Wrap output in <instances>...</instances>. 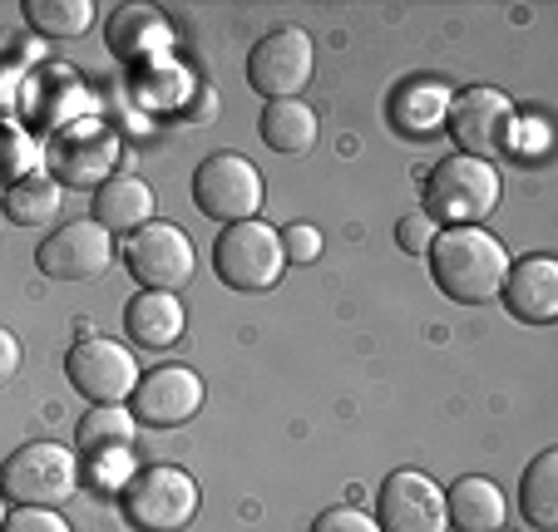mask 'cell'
Here are the masks:
<instances>
[{"instance_id": "cell-1", "label": "cell", "mask_w": 558, "mask_h": 532, "mask_svg": "<svg viewBox=\"0 0 558 532\" xmlns=\"http://www.w3.org/2000/svg\"><path fill=\"white\" fill-rule=\"evenodd\" d=\"M430 276L454 306H489L509 276V251L485 227H445L430 242Z\"/></svg>"}, {"instance_id": "cell-2", "label": "cell", "mask_w": 558, "mask_h": 532, "mask_svg": "<svg viewBox=\"0 0 558 532\" xmlns=\"http://www.w3.org/2000/svg\"><path fill=\"white\" fill-rule=\"evenodd\" d=\"M499 198H505V183H499V168L485 158L450 153L425 173V218L445 227H485Z\"/></svg>"}, {"instance_id": "cell-3", "label": "cell", "mask_w": 558, "mask_h": 532, "mask_svg": "<svg viewBox=\"0 0 558 532\" xmlns=\"http://www.w3.org/2000/svg\"><path fill=\"white\" fill-rule=\"evenodd\" d=\"M198 483L193 473L173 469V463H148L119 488V508L134 532H183L198 518Z\"/></svg>"}, {"instance_id": "cell-4", "label": "cell", "mask_w": 558, "mask_h": 532, "mask_svg": "<svg viewBox=\"0 0 558 532\" xmlns=\"http://www.w3.org/2000/svg\"><path fill=\"white\" fill-rule=\"evenodd\" d=\"M80 488V459L64 444H25L0 463V498L15 508H60Z\"/></svg>"}, {"instance_id": "cell-5", "label": "cell", "mask_w": 558, "mask_h": 532, "mask_svg": "<svg viewBox=\"0 0 558 532\" xmlns=\"http://www.w3.org/2000/svg\"><path fill=\"white\" fill-rule=\"evenodd\" d=\"M282 232L267 227L263 218L253 222H232V227H222V237L213 242V272L222 276V286H232V292H272L277 282H282Z\"/></svg>"}, {"instance_id": "cell-6", "label": "cell", "mask_w": 558, "mask_h": 532, "mask_svg": "<svg viewBox=\"0 0 558 532\" xmlns=\"http://www.w3.org/2000/svg\"><path fill=\"white\" fill-rule=\"evenodd\" d=\"M514 99L495 84H470L450 99V114H445V134L460 144L464 158H485L495 163L499 153H509V134H514Z\"/></svg>"}, {"instance_id": "cell-7", "label": "cell", "mask_w": 558, "mask_h": 532, "mask_svg": "<svg viewBox=\"0 0 558 532\" xmlns=\"http://www.w3.org/2000/svg\"><path fill=\"white\" fill-rule=\"evenodd\" d=\"M263 173L253 168V158L243 153H213L198 163V173H193V202H198L203 218L222 222V227H232V222H253L257 212H263Z\"/></svg>"}, {"instance_id": "cell-8", "label": "cell", "mask_w": 558, "mask_h": 532, "mask_svg": "<svg viewBox=\"0 0 558 532\" xmlns=\"http://www.w3.org/2000/svg\"><path fill=\"white\" fill-rule=\"evenodd\" d=\"M64 375H70L74 395H85L89 405H129V395L138 389V360L124 341L109 335H85L74 341L64 355Z\"/></svg>"}, {"instance_id": "cell-9", "label": "cell", "mask_w": 558, "mask_h": 532, "mask_svg": "<svg viewBox=\"0 0 558 532\" xmlns=\"http://www.w3.org/2000/svg\"><path fill=\"white\" fill-rule=\"evenodd\" d=\"M124 267L144 292H179L198 272V251H193L189 232L173 222H148L124 242Z\"/></svg>"}, {"instance_id": "cell-10", "label": "cell", "mask_w": 558, "mask_h": 532, "mask_svg": "<svg viewBox=\"0 0 558 532\" xmlns=\"http://www.w3.org/2000/svg\"><path fill=\"white\" fill-rule=\"evenodd\" d=\"M119 168V138L99 119H80L70 124L50 148H45V173L60 188H99Z\"/></svg>"}, {"instance_id": "cell-11", "label": "cell", "mask_w": 558, "mask_h": 532, "mask_svg": "<svg viewBox=\"0 0 558 532\" xmlns=\"http://www.w3.org/2000/svg\"><path fill=\"white\" fill-rule=\"evenodd\" d=\"M316 74V45L306 30L282 25V30L263 35L247 54V84L272 104V99H296Z\"/></svg>"}, {"instance_id": "cell-12", "label": "cell", "mask_w": 558, "mask_h": 532, "mask_svg": "<svg viewBox=\"0 0 558 532\" xmlns=\"http://www.w3.org/2000/svg\"><path fill=\"white\" fill-rule=\"evenodd\" d=\"M35 261H40V272L50 276V282H95V276L109 272V261H114V237H109L95 218L60 222V227L40 242Z\"/></svg>"}, {"instance_id": "cell-13", "label": "cell", "mask_w": 558, "mask_h": 532, "mask_svg": "<svg viewBox=\"0 0 558 532\" xmlns=\"http://www.w3.org/2000/svg\"><path fill=\"white\" fill-rule=\"evenodd\" d=\"M208 389H203V375L189 366H158L148 375H138V389L129 395V415L148 429H179L189 424L203 409Z\"/></svg>"}, {"instance_id": "cell-14", "label": "cell", "mask_w": 558, "mask_h": 532, "mask_svg": "<svg viewBox=\"0 0 558 532\" xmlns=\"http://www.w3.org/2000/svg\"><path fill=\"white\" fill-rule=\"evenodd\" d=\"M376 528L380 532H450L440 483L425 479L421 469H396L380 483Z\"/></svg>"}, {"instance_id": "cell-15", "label": "cell", "mask_w": 558, "mask_h": 532, "mask_svg": "<svg viewBox=\"0 0 558 532\" xmlns=\"http://www.w3.org/2000/svg\"><path fill=\"white\" fill-rule=\"evenodd\" d=\"M499 301H505V311L524 325H554L558 321V257L534 251V257L509 261Z\"/></svg>"}, {"instance_id": "cell-16", "label": "cell", "mask_w": 558, "mask_h": 532, "mask_svg": "<svg viewBox=\"0 0 558 532\" xmlns=\"http://www.w3.org/2000/svg\"><path fill=\"white\" fill-rule=\"evenodd\" d=\"M450 89H445L440 79H411L401 84L396 95H390V128L401 138H411V144H425V138H435L445 128V114H450Z\"/></svg>"}, {"instance_id": "cell-17", "label": "cell", "mask_w": 558, "mask_h": 532, "mask_svg": "<svg viewBox=\"0 0 558 532\" xmlns=\"http://www.w3.org/2000/svg\"><path fill=\"white\" fill-rule=\"evenodd\" d=\"M89 218L109 232V237H134L138 227L154 222V188L134 173H114L109 183L95 188V208Z\"/></svg>"}, {"instance_id": "cell-18", "label": "cell", "mask_w": 558, "mask_h": 532, "mask_svg": "<svg viewBox=\"0 0 558 532\" xmlns=\"http://www.w3.org/2000/svg\"><path fill=\"white\" fill-rule=\"evenodd\" d=\"M509 518V503L499 493L495 479H480V473H464L445 488V522L454 532H499Z\"/></svg>"}, {"instance_id": "cell-19", "label": "cell", "mask_w": 558, "mask_h": 532, "mask_svg": "<svg viewBox=\"0 0 558 532\" xmlns=\"http://www.w3.org/2000/svg\"><path fill=\"white\" fill-rule=\"evenodd\" d=\"M183 325H189V311L173 292H138L134 301L124 306V335L144 350H169V345L183 341Z\"/></svg>"}, {"instance_id": "cell-20", "label": "cell", "mask_w": 558, "mask_h": 532, "mask_svg": "<svg viewBox=\"0 0 558 532\" xmlns=\"http://www.w3.org/2000/svg\"><path fill=\"white\" fill-rule=\"evenodd\" d=\"M322 134V119L306 99H272L263 109V144L272 153H306Z\"/></svg>"}, {"instance_id": "cell-21", "label": "cell", "mask_w": 558, "mask_h": 532, "mask_svg": "<svg viewBox=\"0 0 558 532\" xmlns=\"http://www.w3.org/2000/svg\"><path fill=\"white\" fill-rule=\"evenodd\" d=\"M60 198H64L60 183H54L45 168H35V173L15 177L11 188H5V202H0V212H5L15 227H45V222L60 218Z\"/></svg>"}, {"instance_id": "cell-22", "label": "cell", "mask_w": 558, "mask_h": 532, "mask_svg": "<svg viewBox=\"0 0 558 532\" xmlns=\"http://www.w3.org/2000/svg\"><path fill=\"white\" fill-rule=\"evenodd\" d=\"M134 434L138 419L129 415V405H95L74 429V444H80V454H124Z\"/></svg>"}, {"instance_id": "cell-23", "label": "cell", "mask_w": 558, "mask_h": 532, "mask_svg": "<svg viewBox=\"0 0 558 532\" xmlns=\"http://www.w3.org/2000/svg\"><path fill=\"white\" fill-rule=\"evenodd\" d=\"M519 508L534 528H558V449L534 454V463L524 469V483H519Z\"/></svg>"}, {"instance_id": "cell-24", "label": "cell", "mask_w": 558, "mask_h": 532, "mask_svg": "<svg viewBox=\"0 0 558 532\" xmlns=\"http://www.w3.org/2000/svg\"><path fill=\"white\" fill-rule=\"evenodd\" d=\"M109 45H114V54H124V60H148V54H158L169 45V25L158 21L154 11H144V5H129V11H114Z\"/></svg>"}, {"instance_id": "cell-25", "label": "cell", "mask_w": 558, "mask_h": 532, "mask_svg": "<svg viewBox=\"0 0 558 532\" xmlns=\"http://www.w3.org/2000/svg\"><path fill=\"white\" fill-rule=\"evenodd\" d=\"M25 21L50 40H74L95 25V5L89 0H25Z\"/></svg>"}, {"instance_id": "cell-26", "label": "cell", "mask_w": 558, "mask_h": 532, "mask_svg": "<svg viewBox=\"0 0 558 532\" xmlns=\"http://www.w3.org/2000/svg\"><path fill=\"white\" fill-rule=\"evenodd\" d=\"M282 257L292 261V267H312V261L322 257V232H316L312 222H287L282 227Z\"/></svg>"}, {"instance_id": "cell-27", "label": "cell", "mask_w": 558, "mask_h": 532, "mask_svg": "<svg viewBox=\"0 0 558 532\" xmlns=\"http://www.w3.org/2000/svg\"><path fill=\"white\" fill-rule=\"evenodd\" d=\"M0 532H74V528L54 508H15V512H5V528Z\"/></svg>"}, {"instance_id": "cell-28", "label": "cell", "mask_w": 558, "mask_h": 532, "mask_svg": "<svg viewBox=\"0 0 558 532\" xmlns=\"http://www.w3.org/2000/svg\"><path fill=\"white\" fill-rule=\"evenodd\" d=\"M435 232H440V222H430L425 212H415V218H401V227H396V242H401V251H411V257H425L435 242Z\"/></svg>"}, {"instance_id": "cell-29", "label": "cell", "mask_w": 558, "mask_h": 532, "mask_svg": "<svg viewBox=\"0 0 558 532\" xmlns=\"http://www.w3.org/2000/svg\"><path fill=\"white\" fill-rule=\"evenodd\" d=\"M312 532H380V528L361 508H327V512H316Z\"/></svg>"}, {"instance_id": "cell-30", "label": "cell", "mask_w": 558, "mask_h": 532, "mask_svg": "<svg viewBox=\"0 0 558 532\" xmlns=\"http://www.w3.org/2000/svg\"><path fill=\"white\" fill-rule=\"evenodd\" d=\"M31 158H35V148L25 144L21 134H0V177H25V173H35Z\"/></svg>"}, {"instance_id": "cell-31", "label": "cell", "mask_w": 558, "mask_h": 532, "mask_svg": "<svg viewBox=\"0 0 558 532\" xmlns=\"http://www.w3.org/2000/svg\"><path fill=\"white\" fill-rule=\"evenodd\" d=\"M15 370H21V341H15V335L0 325V385H5Z\"/></svg>"}, {"instance_id": "cell-32", "label": "cell", "mask_w": 558, "mask_h": 532, "mask_svg": "<svg viewBox=\"0 0 558 532\" xmlns=\"http://www.w3.org/2000/svg\"><path fill=\"white\" fill-rule=\"evenodd\" d=\"M198 99H203V104H189V109H183V119H189V124H198V119L208 124V119L218 114V95H213V89H203Z\"/></svg>"}, {"instance_id": "cell-33", "label": "cell", "mask_w": 558, "mask_h": 532, "mask_svg": "<svg viewBox=\"0 0 558 532\" xmlns=\"http://www.w3.org/2000/svg\"><path fill=\"white\" fill-rule=\"evenodd\" d=\"M0 528H5V498H0Z\"/></svg>"}, {"instance_id": "cell-34", "label": "cell", "mask_w": 558, "mask_h": 532, "mask_svg": "<svg viewBox=\"0 0 558 532\" xmlns=\"http://www.w3.org/2000/svg\"><path fill=\"white\" fill-rule=\"evenodd\" d=\"M499 532H505V528H499Z\"/></svg>"}]
</instances>
